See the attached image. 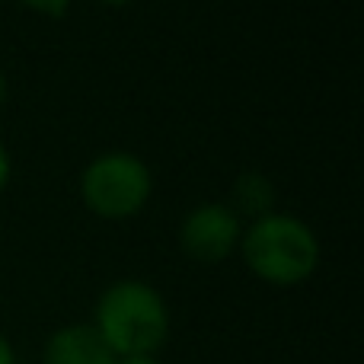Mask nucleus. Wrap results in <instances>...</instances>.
Here are the masks:
<instances>
[{
    "label": "nucleus",
    "instance_id": "423d86ee",
    "mask_svg": "<svg viewBox=\"0 0 364 364\" xmlns=\"http://www.w3.org/2000/svg\"><path fill=\"white\" fill-rule=\"evenodd\" d=\"M233 211L240 214V218H262V214L275 211V186H272V179L265 176V173H256V170H246L240 173L237 182H233Z\"/></svg>",
    "mask_w": 364,
    "mask_h": 364
},
{
    "label": "nucleus",
    "instance_id": "7ed1b4c3",
    "mask_svg": "<svg viewBox=\"0 0 364 364\" xmlns=\"http://www.w3.org/2000/svg\"><path fill=\"white\" fill-rule=\"evenodd\" d=\"M154 195V173L128 151L93 157L80 173V198L96 218L128 220L147 208Z\"/></svg>",
    "mask_w": 364,
    "mask_h": 364
},
{
    "label": "nucleus",
    "instance_id": "9b49d317",
    "mask_svg": "<svg viewBox=\"0 0 364 364\" xmlns=\"http://www.w3.org/2000/svg\"><path fill=\"white\" fill-rule=\"evenodd\" d=\"M6 90H10V87H6V77H4V70H0V106L6 102Z\"/></svg>",
    "mask_w": 364,
    "mask_h": 364
},
{
    "label": "nucleus",
    "instance_id": "20e7f679",
    "mask_svg": "<svg viewBox=\"0 0 364 364\" xmlns=\"http://www.w3.org/2000/svg\"><path fill=\"white\" fill-rule=\"evenodd\" d=\"M243 218L224 201H201L179 220V250L195 262H224L237 252Z\"/></svg>",
    "mask_w": 364,
    "mask_h": 364
},
{
    "label": "nucleus",
    "instance_id": "f8f14e48",
    "mask_svg": "<svg viewBox=\"0 0 364 364\" xmlns=\"http://www.w3.org/2000/svg\"><path fill=\"white\" fill-rule=\"evenodd\" d=\"M100 4H106V6H128L132 0H100Z\"/></svg>",
    "mask_w": 364,
    "mask_h": 364
},
{
    "label": "nucleus",
    "instance_id": "f03ea898",
    "mask_svg": "<svg viewBox=\"0 0 364 364\" xmlns=\"http://www.w3.org/2000/svg\"><path fill=\"white\" fill-rule=\"evenodd\" d=\"M93 329L115 358H141V355H160L170 339L173 316L154 284L122 278L100 294L93 310Z\"/></svg>",
    "mask_w": 364,
    "mask_h": 364
},
{
    "label": "nucleus",
    "instance_id": "1a4fd4ad",
    "mask_svg": "<svg viewBox=\"0 0 364 364\" xmlns=\"http://www.w3.org/2000/svg\"><path fill=\"white\" fill-rule=\"evenodd\" d=\"M0 364H19L16 348H13V342L6 339L4 333H0Z\"/></svg>",
    "mask_w": 364,
    "mask_h": 364
},
{
    "label": "nucleus",
    "instance_id": "f257e3e1",
    "mask_svg": "<svg viewBox=\"0 0 364 364\" xmlns=\"http://www.w3.org/2000/svg\"><path fill=\"white\" fill-rule=\"evenodd\" d=\"M237 252L243 265L272 288H297L320 269V237L297 214L269 211L243 227Z\"/></svg>",
    "mask_w": 364,
    "mask_h": 364
},
{
    "label": "nucleus",
    "instance_id": "39448f33",
    "mask_svg": "<svg viewBox=\"0 0 364 364\" xmlns=\"http://www.w3.org/2000/svg\"><path fill=\"white\" fill-rule=\"evenodd\" d=\"M42 364H115L93 323H68L45 339Z\"/></svg>",
    "mask_w": 364,
    "mask_h": 364
},
{
    "label": "nucleus",
    "instance_id": "6e6552de",
    "mask_svg": "<svg viewBox=\"0 0 364 364\" xmlns=\"http://www.w3.org/2000/svg\"><path fill=\"white\" fill-rule=\"evenodd\" d=\"M10 176H13V160H10V151L4 147V141H0V192L6 188Z\"/></svg>",
    "mask_w": 364,
    "mask_h": 364
},
{
    "label": "nucleus",
    "instance_id": "0eeeda50",
    "mask_svg": "<svg viewBox=\"0 0 364 364\" xmlns=\"http://www.w3.org/2000/svg\"><path fill=\"white\" fill-rule=\"evenodd\" d=\"M26 10L32 13H42V16H51V19H61L64 13L74 6V0H19Z\"/></svg>",
    "mask_w": 364,
    "mask_h": 364
},
{
    "label": "nucleus",
    "instance_id": "9d476101",
    "mask_svg": "<svg viewBox=\"0 0 364 364\" xmlns=\"http://www.w3.org/2000/svg\"><path fill=\"white\" fill-rule=\"evenodd\" d=\"M115 364H164L160 355H141V358H115Z\"/></svg>",
    "mask_w": 364,
    "mask_h": 364
}]
</instances>
